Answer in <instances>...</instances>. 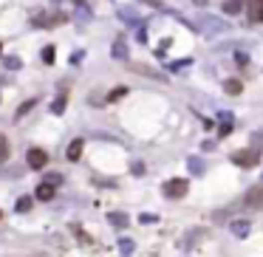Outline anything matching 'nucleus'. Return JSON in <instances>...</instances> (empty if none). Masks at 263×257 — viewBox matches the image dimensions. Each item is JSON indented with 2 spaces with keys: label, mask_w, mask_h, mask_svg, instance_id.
<instances>
[{
  "label": "nucleus",
  "mask_w": 263,
  "mask_h": 257,
  "mask_svg": "<svg viewBox=\"0 0 263 257\" xmlns=\"http://www.w3.org/2000/svg\"><path fill=\"white\" fill-rule=\"evenodd\" d=\"M45 181H48L51 186H60L62 184V175H60V172H48V175H45Z\"/></svg>",
  "instance_id": "9b49d317"
},
{
  "label": "nucleus",
  "mask_w": 263,
  "mask_h": 257,
  "mask_svg": "<svg viewBox=\"0 0 263 257\" xmlns=\"http://www.w3.org/2000/svg\"><path fill=\"white\" fill-rule=\"evenodd\" d=\"M26 161H28V167H31V170H43L45 161H48V153L40 150V147H31L28 156H26Z\"/></svg>",
  "instance_id": "7ed1b4c3"
},
{
  "label": "nucleus",
  "mask_w": 263,
  "mask_h": 257,
  "mask_svg": "<svg viewBox=\"0 0 263 257\" xmlns=\"http://www.w3.org/2000/svg\"><path fill=\"white\" fill-rule=\"evenodd\" d=\"M51 110H54V113H62V110H65V93H62V96L51 105Z\"/></svg>",
  "instance_id": "f8f14e48"
},
{
  "label": "nucleus",
  "mask_w": 263,
  "mask_h": 257,
  "mask_svg": "<svg viewBox=\"0 0 263 257\" xmlns=\"http://www.w3.org/2000/svg\"><path fill=\"white\" fill-rule=\"evenodd\" d=\"M224 90H227L229 96H238V93L244 90V85H241L238 80H227V82H224Z\"/></svg>",
  "instance_id": "0eeeda50"
},
{
  "label": "nucleus",
  "mask_w": 263,
  "mask_h": 257,
  "mask_svg": "<svg viewBox=\"0 0 263 257\" xmlns=\"http://www.w3.org/2000/svg\"><path fill=\"white\" fill-rule=\"evenodd\" d=\"M14 209H17V212H28V209H31V198H28V195L17 198V204H14Z\"/></svg>",
  "instance_id": "6e6552de"
},
{
  "label": "nucleus",
  "mask_w": 263,
  "mask_h": 257,
  "mask_svg": "<svg viewBox=\"0 0 263 257\" xmlns=\"http://www.w3.org/2000/svg\"><path fill=\"white\" fill-rule=\"evenodd\" d=\"M244 204L249 206V209H263V184L261 186H252V189L246 192Z\"/></svg>",
  "instance_id": "20e7f679"
},
{
  "label": "nucleus",
  "mask_w": 263,
  "mask_h": 257,
  "mask_svg": "<svg viewBox=\"0 0 263 257\" xmlns=\"http://www.w3.org/2000/svg\"><path fill=\"white\" fill-rule=\"evenodd\" d=\"M187 189H190V184H187L184 178H173V181L164 184V195L167 198H184Z\"/></svg>",
  "instance_id": "f03ea898"
},
{
  "label": "nucleus",
  "mask_w": 263,
  "mask_h": 257,
  "mask_svg": "<svg viewBox=\"0 0 263 257\" xmlns=\"http://www.w3.org/2000/svg\"><path fill=\"white\" fill-rule=\"evenodd\" d=\"M34 105H37L34 99H31V102H26V105H20V107H17V113H14V119L20 122V119H23V116H26V113H28V110H31Z\"/></svg>",
  "instance_id": "9d476101"
},
{
  "label": "nucleus",
  "mask_w": 263,
  "mask_h": 257,
  "mask_svg": "<svg viewBox=\"0 0 263 257\" xmlns=\"http://www.w3.org/2000/svg\"><path fill=\"white\" fill-rule=\"evenodd\" d=\"M0 54H3V43H0Z\"/></svg>",
  "instance_id": "6ab92c4d"
},
{
  "label": "nucleus",
  "mask_w": 263,
  "mask_h": 257,
  "mask_svg": "<svg viewBox=\"0 0 263 257\" xmlns=\"http://www.w3.org/2000/svg\"><path fill=\"white\" fill-rule=\"evenodd\" d=\"M43 62H48V65L54 62V48H51V45H45V51H43Z\"/></svg>",
  "instance_id": "ddd939ff"
},
{
  "label": "nucleus",
  "mask_w": 263,
  "mask_h": 257,
  "mask_svg": "<svg viewBox=\"0 0 263 257\" xmlns=\"http://www.w3.org/2000/svg\"><path fill=\"white\" fill-rule=\"evenodd\" d=\"M255 20H263V0H255Z\"/></svg>",
  "instance_id": "4468645a"
},
{
  "label": "nucleus",
  "mask_w": 263,
  "mask_h": 257,
  "mask_svg": "<svg viewBox=\"0 0 263 257\" xmlns=\"http://www.w3.org/2000/svg\"><path fill=\"white\" fill-rule=\"evenodd\" d=\"M9 159V142H6V136L0 133V164Z\"/></svg>",
  "instance_id": "1a4fd4ad"
},
{
  "label": "nucleus",
  "mask_w": 263,
  "mask_h": 257,
  "mask_svg": "<svg viewBox=\"0 0 263 257\" xmlns=\"http://www.w3.org/2000/svg\"><path fill=\"white\" fill-rule=\"evenodd\" d=\"M6 65H9V68H20V60H14V57H9V60H6Z\"/></svg>",
  "instance_id": "a211bd4d"
},
{
  "label": "nucleus",
  "mask_w": 263,
  "mask_h": 257,
  "mask_svg": "<svg viewBox=\"0 0 263 257\" xmlns=\"http://www.w3.org/2000/svg\"><path fill=\"white\" fill-rule=\"evenodd\" d=\"M79 156H82V139H74V142L68 144V150H65V159L79 161Z\"/></svg>",
  "instance_id": "39448f33"
},
{
  "label": "nucleus",
  "mask_w": 263,
  "mask_h": 257,
  "mask_svg": "<svg viewBox=\"0 0 263 257\" xmlns=\"http://www.w3.org/2000/svg\"><path fill=\"white\" fill-rule=\"evenodd\" d=\"M232 161H235L238 167L249 170V167H255V164L261 161V150H258V147H246V150H238L235 156H232Z\"/></svg>",
  "instance_id": "f257e3e1"
},
{
  "label": "nucleus",
  "mask_w": 263,
  "mask_h": 257,
  "mask_svg": "<svg viewBox=\"0 0 263 257\" xmlns=\"http://www.w3.org/2000/svg\"><path fill=\"white\" fill-rule=\"evenodd\" d=\"M111 223H116V226H125V223H128V218H125V215H111Z\"/></svg>",
  "instance_id": "2eb2a0df"
},
{
  "label": "nucleus",
  "mask_w": 263,
  "mask_h": 257,
  "mask_svg": "<svg viewBox=\"0 0 263 257\" xmlns=\"http://www.w3.org/2000/svg\"><path fill=\"white\" fill-rule=\"evenodd\" d=\"M54 189H57V186H51L48 181H43V184L37 186V198H40V201H51V198H54Z\"/></svg>",
  "instance_id": "423d86ee"
},
{
  "label": "nucleus",
  "mask_w": 263,
  "mask_h": 257,
  "mask_svg": "<svg viewBox=\"0 0 263 257\" xmlns=\"http://www.w3.org/2000/svg\"><path fill=\"white\" fill-rule=\"evenodd\" d=\"M125 93H128V88H116V90H111V102H114V99H122Z\"/></svg>",
  "instance_id": "dca6fc26"
},
{
  "label": "nucleus",
  "mask_w": 263,
  "mask_h": 257,
  "mask_svg": "<svg viewBox=\"0 0 263 257\" xmlns=\"http://www.w3.org/2000/svg\"><path fill=\"white\" fill-rule=\"evenodd\" d=\"M238 9H241V3H235V0H229L227 3V11H238Z\"/></svg>",
  "instance_id": "f3484780"
}]
</instances>
